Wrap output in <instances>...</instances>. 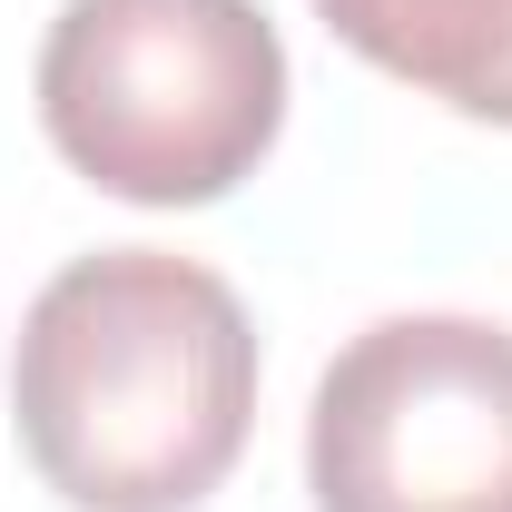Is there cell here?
Instances as JSON below:
<instances>
[{"label": "cell", "instance_id": "cell-2", "mask_svg": "<svg viewBox=\"0 0 512 512\" xmlns=\"http://www.w3.org/2000/svg\"><path fill=\"white\" fill-rule=\"evenodd\" d=\"M40 128L128 207H207L286 128V40L256 0H69L40 40Z\"/></svg>", "mask_w": 512, "mask_h": 512}, {"label": "cell", "instance_id": "cell-3", "mask_svg": "<svg viewBox=\"0 0 512 512\" xmlns=\"http://www.w3.org/2000/svg\"><path fill=\"white\" fill-rule=\"evenodd\" d=\"M316 512H512V325L384 316L316 384Z\"/></svg>", "mask_w": 512, "mask_h": 512}, {"label": "cell", "instance_id": "cell-4", "mask_svg": "<svg viewBox=\"0 0 512 512\" xmlns=\"http://www.w3.org/2000/svg\"><path fill=\"white\" fill-rule=\"evenodd\" d=\"M316 20L384 79L512 128V0H316Z\"/></svg>", "mask_w": 512, "mask_h": 512}, {"label": "cell", "instance_id": "cell-1", "mask_svg": "<svg viewBox=\"0 0 512 512\" xmlns=\"http://www.w3.org/2000/svg\"><path fill=\"white\" fill-rule=\"evenodd\" d=\"M10 424L69 512H197L256 424L237 286L168 247L69 256L20 316Z\"/></svg>", "mask_w": 512, "mask_h": 512}]
</instances>
